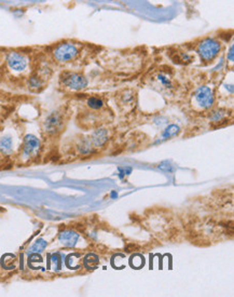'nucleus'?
Masks as SVG:
<instances>
[{"mask_svg": "<svg viewBox=\"0 0 234 297\" xmlns=\"http://www.w3.org/2000/svg\"><path fill=\"white\" fill-rule=\"evenodd\" d=\"M221 50V44L214 38H205L198 45V53L202 61L211 62Z\"/></svg>", "mask_w": 234, "mask_h": 297, "instance_id": "nucleus-1", "label": "nucleus"}, {"mask_svg": "<svg viewBox=\"0 0 234 297\" xmlns=\"http://www.w3.org/2000/svg\"><path fill=\"white\" fill-rule=\"evenodd\" d=\"M53 57L58 63H68L70 61H73L77 57L79 54V49L77 45L73 43H62L58 44L53 49Z\"/></svg>", "mask_w": 234, "mask_h": 297, "instance_id": "nucleus-2", "label": "nucleus"}, {"mask_svg": "<svg viewBox=\"0 0 234 297\" xmlns=\"http://www.w3.org/2000/svg\"><path fill=\"white\" fill-rule=\"evenodd\" d=\"M6 63L9 69L14 73H23L28 67L27 56L18 51H10L6 55Z\"/></svg>", "mask_w": 234, "mask_h": 297, "instance_id": "nucleus-3", "label": "nucleus"}, {"mask_svg": "<svg viewBox=\"0 0 234 297\" xmlns=\"http://www.w3.org/2000/svg\"><path fill=\"white\" fill-rule=\"evenodd\" d=\"M60 84L70 90L80 91L88 87V80L82 75L66 71L60 75Z\"/></svg>", "mask_w": 234, "mask_h": 297, "instance_id": "nucleus-4", "label": "nucleus"}, {"mask_svg": "<svg viewBox=\"0 0 234 297\" xmlns=\"http://www.w3.org/2000/svg\"><path fill=\"white\" fill-rule=\"evenodd\" d=\"M64 119L60 112L53 111L50 115L47 116V118L44 121V129L49 134H55V133L59 132L63 128Z\"/></svg>", "mask_w": 234, "mask_h": 297, "instance_id": "nucleus-5", "label": "nucleus"}, {"mask_svg": "<svg viewBox=\"0 0 234 297\" xmlns=\"http://www.w3.org/2000/svg\"><path fill=\"white\" fill-rule=\"evenodd\" d=\"M196 103L204 109H208L214 104V94L212 91L208 87H200L195 93Z\"/></svg>", "mask_w": 234, "mask_h": 297, "instance_id": "nucleus-6", "label": "nucleus"}, {"mask_svg": "<svg viewBox=\"0 0 234 297\" xmlns=\"http://www.w3.org/2000/svg\"><path fill=\"white\" fill-rule=\"evenodd\" d=\"M40 148V141L32 134H28L24 138L23 143V156L24 157H32L37 153Z\"/></svg>", "mask_w": 234, "mask_h": 297, "instance_id": "nucleus-7", "label": "nucleus"}, {"mask_svg": "<svg viewBox=\"0 0 234 297\" xmlns=\"http://www.w3.org/2000/svg\"><path fill=\"white\" fill-rule=\"evenodd\" d=\"M79 240V234L73 230H64L58 234V241L66 248H74Z\"/></svg>", "mask_w": 234, "mask_h": 297, "instance_id": "nucleus-8", "label": "nucleus"}, {"mask_svg": "<svg viewBox=\"0 0 234 297\" xmlns=\"http://www.w3.org/2000/svg\"><path fill=\"white\" fill-rule=\"evenodd\" d=\"M107 138H108L107 131L104 130V129H100V130H97L96 132L93 133L92 137H91V142H92L93 146L98 147V146L104 145L105 142L107 141Z\"/></svg>", "mask_w": 234, "mask_h": 297, "instance_id": "nucleus-9", "label": "nucleus"}, {"mask_svg": "<svg viewBox=\"0 0 234 297\" xmlns=\"http://www.w3.org/2000/svg\"><path fill=\"white\" fill-rule=\"evenodd\" d=\"M13 149V140L10 135H5L0 138V151L4 155H9L12 152Z\"/></svg>", "mask_w": 234, "mask_h": 297, "instance_id": "nucleus-10", "label": "nucleus"}, {"mask_svg": "<svg viewBox=\"0 0 234 297\" xmlns=\"http://www.w3.org/2000/svg\"><path fill=\"white\" fill-rule=\"evenodd\" d=\"M48 247V242L44 239H38L32 247L29 248V253L32 254V253H41L46 250V248Z\"/></svg>", "mask_w": 234, "mask_h": 297, "instance_id": "nucleus-11", "label": "nucleus"}, {"mask_svg": "<svg viewBox=\"0 0 234 297\" xmlns=\"http://www.w3.org/2000/svg\"><path fill=\"white\" fill-rule=\"evenodd\" d=\"M44 86V80L41 77H39L38 75H33L30 76L28 79V87L32 90H39L41 89Z\"/></svg>", "mask_w": 234, "mask_h": 297, "instance_id": "nucleus-12", "label": "nucleus"}, {"mask_svg": "<svg viewBox=\"0 0 234 297\" xmlns=\"http://www.w3.org/2000/svg\"><path fill=\"white\" fill-rule=\"evenodd\" d=\"M88 106L92 109H99L104 106V103L98 97H90L88 100Z\"/></svg>", "mask_w": 234, "mask_h": 297, "instance_id": "nucleus-13", "label": "nucleus"}, {"mask_svg": "<svg viewBox=\"0 0 234 297\" xmlns=\"http://www.w3.org/2000/svg\"><path fill=\"white\" fill-rule=\"evenodd\" d=\"M178 132H179V128L175 125H172L169 126L163 133V137L164 138H171L173 136H175L178 134Z\"/></svg>", "mask_w": 234, "mask_h": 297, "instance_id": "nucleus-14", "label": "nucleus"}, {"mask_svg": "<svg viewBox=\"0 0 234 297\" xmlns=\"http://www.w3.org/2000/svg\"><path fill=\"white\" fill-rule=\"evenodd\" d=\"M158 80H159V83L163 86V87H165V88H172V81H171V79L166 76V75H164V74H160V75H158Z\"/></svg>", "mask_w": 234, "mask_h": 297, "instance_id": "nucleus-15", "label": "nucleus"}, {"mask_svg": "<svg viewBox=\"0 0 234 297\" xmlns=\"http://www.w3.org/2000/svg\"><path fill=\"white\" fill-rule=\"evenodd\" d=\"M223 117H225V112H223V110L212 111V114H211V119L214 121H220L223 119Z\"/></svg>", "mask_w": 234, "mask_h": 297, "instance_id": "nucleus-16", "label": "nucleus"}, {"mask_svg": "<svg viewBox=\"0 0 234 297\" xmlns=\"http://www.w3.org/2000/svg\"><path fill=\"white\" fill-rule=\"evenodd\" d=\"M233 49H234V47H233V45H231V47H230V51L228 52V61H230V62H233V61H234V52H233Z\"/></svg>", "mask_w": 234, "mask_h": 297, "instance_id": "nucleus-17", "label": "nucleus"}]
</instances>
